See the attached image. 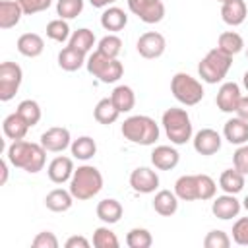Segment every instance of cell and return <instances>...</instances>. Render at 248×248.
<instances>
[{"instance_id":"f5cc1de1","label":"cell","mask_w":248,"mask_h":248,"mask_svg":"<svg viewBox=\"0 0 248 248\" xmlns=\"http://www.w3.org/2000/svg\"><path fill=\"white\" fill-rule=\"evenodd\" d=\"M242 207H244V209H246V211H248V196H246V198H244V200H242Z\"/></svg>"},{"instance_id":"f546056e","label":"cell","mask_w":248,"mask_h":248,"mask_svg":"<svg viewBox=\"0 0 248 248\" xmlns=\"http://www.w3.org/2000/svg\"><path fill=\"white\" fill-rule=\"evenodd\" d=\"M110 99H112L114 107L120 110V114L122 112H130L134 108V105H136V93H134V89L130 85H116L112 89V93H110Z\"/></svg>"},{"instance_id":"8d00e7d4","label":"cell","mask_w":248,"mask_h":248,"mask_svg":"<svg viewBox=\"0 0 248 248\" xmlns=\"http://www.w3.org/2000/svg\"><path fill=\"white\" fill-rule=\"evenodd\" d=\"M126 244L130 248H149L153 244V236H151V232L147 229L136 227L126 234Z\"/></svg>"},{"instance_id":"d590c367","label":"cell","mask_w":248,"mask_h":248,"mask_svg":"<svg viewBox=\"0 0 248 248\" xmlns=\"http://www.w3.org/2000/svg\"><path fill=\"white\" fill-rule=\"evenodd\" d=\"M46 37L56 41V43H64V41H70V25L66 19L58 17V19H52L46 23Z\"/></svg>"},{"instance_id":"3957f363","label":"cell","mask_w":248,"mask_h":248,"mask_svg":"<svg viewBox=\"0 0 248 248\" xmlns=\"http://www.w3.org/2000/svg\"><path fill=\"white\" fill-rule=\"evenodd\" d=\"M124 140L138 145H153L159 140V124L145 114L128 116L120 128Z\"/></svg>"},{"instance_id":"44dd1931","label":"cell","mask_w":248,"mask_h":248,"mask_svg":"<svg viewBox=\"0 0 248 248\" xmlns=\"http://www.w3.org/2000/svg\"><path fill=\"white\" fill-rule=\"evenodd\" d=\"M174 194H176L178 200H182V202L200 200V192H198V174H182V176L174 182Z\"/></svg>"},{"instance_id":"cb8c5ba5","label":"cell","mask_w":248,"mask_h":248,"mask_svg":"<svg viewBox=\"0 0 248 248\" xmlns=\"http://www.w3.org/2000/svg\"><path fill=\"white\" fill-rule=\"evenodd\" d=\"M23 16L21 6L17 4V0H2L0 2V27L2 29H12L19 23Z\"/></svg>"},{"instance_id":"8fae6325","label":"cell","mask_w":248,"mask_h":248,"mask_svg":"<svg viewBox=\"0 0 248 248\" xmlns=\"http://www.w3.org/2000/svg\"><path fill=\"white\" fill-rule=\"evenodd\" d=\"M41 145L50 153H62L66 147L72 145V136L68 128L52 126L41 134Z\"/></svg>"},{"instance_id":"5b68a950","label":"cell","mask_w":248,"mask_h":248,"mask_svg":"<svg viewBox=\"0 0 248 248\" xmlns=\"http://www.w3.org/2000/svg\"><path fill=\"white\" fill-rule=\"evenodd\" d=\"M232 56L223 52L221 48H211L198 64V74L205 83H219L231 70Z\"/></svg>"},{"instance_id":"f35d334b","label":"cell","mask_w":248,"mask_h":248,"mask_svg":"<svg viewBox=\"0 0 248 248\" xmlns=\"http://www.w3.org/2000/svg\"><path fill=\"white\" fill-rule=\"evenodd\" d=\"M118 238L108 227H99L93 232V246L95 248H118Z\"/></svg>"},{"instance_id":"9a60e30c","label":"cell","mask_w":248,"mask_h":248,"mask_svg":"<svg viewBox=\"0 0 248 248\" xmlns=\"http://www.w3.org/2000/svg\"><path fill=\"white\" fill-rule=\"evenodd\" d=\"M240 207L242 203L236 200L234 194H223V196H217L211 203V211L217 219H223V221H229L232 217H238L240 213Z\"/></svg>"},{"instance_id":"8992f818","label":"cell","mask_w":248,"mask_h":248,"mask_svg":"<svg viewBox=\"0 0 248 248\" xmlns=\"http://www.w3.org/2000/svg\"><path fill=\"white\" fill-rule=\"evenodd\" d=\"M85 66H87V72L91 76L99 78V81H103V83H114L124 74V66L118 58H110V56H107L99 50H95L87 58Z\"/></svg>"},{"instance_id":"d6a6232c","label":"cell","mask_w":248,"mask_h":248,"mask_svg":"<svg viewBox=\"0 0 248 248\" xmlns=\"http://www.w3.org/2000/svg\"><path fill=\"white\" fill-rule=\"evenodd\" d=\"M217 48H221L223 52L234 56V54H238L244 48V39L236 31H225L217 39Z\"/></svg>"},{"instance_id":"ab89813d","label":"cell","mask_w":248,"mask_h":248,"mask_svg":"<svg viewBox=\"0 0 248 248\" xmlns=\"http://www.w3.org/2000/svg\"><path fill=\"white\" fill-rule=\"evenodd\" d=\"M97 50L110 56V58H118V54L122 52V41L118 35H105L99 45H97Z\"/></svg>"},{"instance_id":"b9f144b4","label":"cell","mask_w":248,"mask_h":248,"mask_svg":"<svg viewBox=\"0 0 248 248\" xmlns=\"http://www.w3.org/2000/svg\"><path fill=\"white\" fill-rule=\"evenodd\" d=\"M198 192H200V200H213L215 192H217V184L209 174H198Z\"/></svg>"},{"instance_id":"60d3db41","label":"cell","mask_w":248,"mask_h":248,"mask_svg":"<svg viewBox=\"0 0 248 248\" xmlns=\"http://www.w3.org/2000/svg\"><path fill=\"white\" fill-rule=\"evenodd\" d=\"M203 246H205V248H229V246H231V238H229V234H227L225 231L215 229V231H209V232L205 234Z\"/></svg>"},{"instance_id":"7dc6e473","label":"cell","mask_w":248,"mask_h":248,"mask_svg":"<svg viewBox=\"0 0 248 248\" xmlns=\"http://www.w3.org/2000/svg\"><path fill=\"white\" fill-rule=\"evenodd\" d=\"M64 246L66 248H89V240L81 234H74L64 242Z\"/></svg>"},{"instance_id":"52a82bcc","label":"cell","mask_w":248,"mask_h":248,"mask_svg":"<svg viewBox=\"0 0 248 248\" xmlns=\"http://www.w3.org/2000/svg\"><path fill=\"white\" fill-rule=\"evenodd\" d=\"M170 91H172L174 99L178 103L186 105V107L198 105L203 99V95H205L202 83L196 78H192L190 74H186V72H178V74L172 76V79H170Z\"/></svg>"},{"instance_id":"9c48e42d","label":"cell","mask_w":248,"mask_h":248,"mask_svg":"<svg viewBox=\"0 0 248 248\" xmlns=\"http://www.w3.org/2000/svg\"><path fill=\"white\" fill-rule=\"evenodd\" d=\"M128 8L143 23H159L165 17V4L161 0H128Z\"/></svg>"},{"instance_id":"ee69618b","label":"cell","mask_w":248,"mask_h":248,"mask_svg":"<svg viewBox=\"0 0 248 248\" xmlns=\"http://www.w3.org/2000/svg\"><path fill=\"white\" fill-rule=\"evenodd\" d=\"M17 4L21 6L23 14L33 16V14H39V12L48 10L50 4H52V0H17Z\"/></svg>"},{"instance_id":"db71d44e","label":"cell","mask_w":248,"mask_h":248,"mask_svg":"<svg viewBox=\"0 0 248 248\" xmlns=\"http://www.w3.org/2000/svg\"><path fill=\"white\" fill-rule=\"evenodd\" d=\"M246 58H248V48H246Z\"/></svg>"},{"instance_id":"11a10c76","label":"cell","mask_w":248,"mask_h":248,"mask_svg":"<svg viewBox=\"0 0 248 248\" xmlns=\"http://www.w3.org/2000/svg\"><path fill=\"white\" fill-rule=\"evenodd\" d=\"M217 2H225V0H217Z\"/></svg>"},{"instance_id":"83f0119b","label":"cell","mask_w":248,"mask_h":248,"mask_svg":"<svg viewBox=\"0 0 248 248\" xmlns=\"http://www.w3.org/2000/svg\"><path fill=\"white\" fill-rule=\"evenodd\" d=\"M85 62H87V60H85V54H83L81 50L70 46V45L64 46V48L58 52V66H60L62 70H66V72H76V70H79Z\"/></svg>"},{"instance_id":"1f68e13d","label":"cell","mask_w":248,"mask_h":248,"mask_svg":"<svg viewBox=\"0 0 248 248\" xmlns=\"http://www.w3.org/2000/svg\"><path fill=\"white\" fill-rule=\"evenodd\" d=\"M70 151H72V155H74L76 159H79V161H89V159L97 153V143H95V140H93L91 136H79L78 140L72 141Z\"/></svg>"},{"instance_id":"e0dca14e","label":"cell","mask_w":248,"mask_h":248,"mask_svg":"<svg viewBox=\"0 0 248 248\" xmlns=\"http://www.w3.org/2000/svg\"><path fill=\"white\" fill-rule=\"evenodd\" d=\"M248 16V8L244 0H225L221 2V17L227 25L236 27L240 23H244Z\"/></svg>"},{"instance_id":"30bf717a","label":"cell","mask_w":248,"mask_h":248,"mask_svg":"<svg viewBox=\"0 0 248 248\" xmlns=\"http://www.w3.org/2000/svg\"><path fill=\"white\" fill-rule=\"evenodd\" d=\"M136 48L140 52V56L147 58V60H153V58H159L165 48H167V41L161 33L157 31H147L143 35H140L138 43H136Z\"/></svg>"},{"instance_id":"681fc988","label":"cell","mask_w":248,"mask_h":248,"mask_svg":"<svg viewBox=\"0 0 248 248\" xmlns=\"http://www.w3.org/2000/svg\"><path fill=\"white\" fill-rule=\"evenodd\" d=\"M116 0H89V4L93 8H108L110 4H114Z\"/></svg>"},{"instance_id":"816d5d0a","label":"cell","mask_w":248,"mask_h":248,"mask_svg":"<svg viewBox=\"0 0 248 248\" xmlns=\"http://www.w3.org/2000/svg\"><path fill=\"white\" fill-rule=\"evenodd\" d=\"M242 83H244V87H246V91H248V70H246L244 76H242Z\"/></svg>"},{"instance_id":"f6af8a7d","label":"cell","mask_w":248,"mask_h":248,"mask_svg":"<svg viewBox=\"0 0 248 248\" xmlns=\"http://www.w3.org/2000/svg\"><path fill=\"white\" fill-rule=\"evenodd\" d=\"M232 165L236 170H240L244 176L248 174V143L238 145V149L232 153Z\"/></svg>"},{"instance_id":"7c38bea8","label":"cell","mask_w":248,"mask_h":248,"mask_svg":"<svg viewBox=\"0 0 248 248\" xmlns=\"http://www.w3.org/2000/svg\"><path fill=\"white\" fill-rule=\"evenodd\" d=\"M130 186L138 194H151L159 188V176L149 167H138L130 174Z\"/></svg>"},{"instance_id":"ba28073f","label":"cell","mask_w":248,"mask_h":248,"mask_svg":"<svg viewBox=\"0 0 248 248\" xmlns=\"http://www.w3.org/2000/svg\"><path fill=\"white\" fill-rule=\"evenodd\" d=\"M23 79V72L19 68V64L16 62H2L0 64V101L8 103L16 97L19 85Z\"/></svg>"},{"instance_id":"f1b7e54d","label":"cell","mask_w":248,"mask_h":248,"mask_svg":"<svg viewBox=\"0 0 248 248\" xmlns=\"http://www.w3.org/2000/svg\"><path fill=\"white\" fill-rule=\"evenodd\" d=\"M93 116H95V120H97L99 124L110 126V124H114V122L118 120L120 110L114 107V103H112V99H110V97H105V99H101V101L95 105Z\"/></svg>"},{"instance_id":"bcb514c9","label":"cell","mask_w":248,"mask_h":248,"mask_svg":"<svg viewBox=\"0 0 248 248\" xmlns=\"http://www.w3.org/2000/svg\"><path fill=\"white\" fill-rule=\"evenodd\" d=\"M33 248H58V238L50 231H43L33 238Z\"/></svg>"},{"instance_id":"277c9868","label":"cell","mask_w":248,"mask_h":248,"mask_svg":"<svg viewBox=\"0 0 248 248\" xmlns=\"http://www.w3.org/2000/svg\"><path fill=\"white\" fill-rule=\"evenodd\" d=\"M161 124H163L165 134L170 140V143L184 145L186 141L192 140V120L184 108H176V107L167 108L163 112Z\"/></svg>"},{"instance_id":"c3c4849f","label":"cell","mask_w":248,"mask_h":248,"mask_svg":"<svg viewBox=\"0 0 248 248\" xmlns=\"http://www.w3.org/2000/svg\"><path fill=\"white\" fill-rule=\"evenodd\" d=\"M234 114L240 116V118H244V120L248 122V97H242V99H240V103H238Z\"/></svg>"},{"instance_id":"ac0fdd59","label":"cell","mask_w":248,"mask_h":248,"mask_svg":"<svg viewBox=\"0 0 248 248\" xmlns=\"http://www.w3.org/2000/svg\"><path fill=\"white\" fill-rule=\"evenodd\" d=\"M178 161H180V153L170 145H157L151 151V163L159 170H170L178 165Z\"/></svg>"},{"instance_id":"d6986e66","label":"cell","mask_w":248,"mask_h":248,"mask_svg":"<svg viewBox=\"0 0 248 248\" xmlns=\"http://www.w3.org/2000/svg\"><path fill=\"white\" fill-rule=\"evenodd\" d=\"M223 136L229 143H234V145L246 143L248 141V122L240 116L229 118L223 126Z\"/></svg>"},{"instance_id":"7a4b0ae2","label":"cell","mask_w":248,"mask_h":248,"mask_svg":"<svg viewBox=\"0 0 248 248\" xmlns=\"http://www.w3.org/2000/svg\"><path fill=\"white\" fill-rule=\"evenodd\" d=\"M103 190V174L93 165H81L74 170L70 178V192L76 200L85 202L95 198Z\"/></svg>"},{"instance_id":"836d02e7","label":"cell","mask_w":248,"mask_h":248,"mask_svg":"<svg viewBox=\"0 0 248 248\" xmlns=\"http://www.w3.org/2000/svg\"><path fill=\"white\" fill-rule=\"evenodd\" d=\"M68 45L74 46V48H78V50H81L83 54H87V52L93 48V45H95V35H93L91 29L81 27V29H78V31L72 33Z\"/></svg>"},{"instance_id":"d4e9b609","label":"cell","mask_w":248,"mask_h":248,"mask_svg":"<svg viewBox=\"0 0 248 248\" xmlns=\"http://www.w3.org/2000/svg\"><path fill=\"white\" fill-rule=\"evenodd\" d=\"M126 23H128V16H126V12L122 10V8H118V6H108L103 14H101V25H103V29H107V31H122L124 27H126Z\"/></svg>"},{"instance_id":"5bb4252c","label":"cell","mask_w":248,"mask_h":248,"mask_svg":"<svg viewBox=\"0 0 248 248\" xmlns=\"http://www.w3.org/2000/svg\"><path fill=\"white\" fill-rule=\"evenodd\" d=\"M192 141H194V149L200 155H215L221 149V136L213 128H202Z\"/></svg>"},{"instance_id":"4dcf8cb0","label":"cell","mask_w":248,"mask_h":248,"mask_svg":"<svg viewBox=\"0 0 248 248\" xmlns=\"http://www.w3.org/2000/svg\"><path fill=\"white\" fill-rule=\"evenodd\" d=\"M219 188L225 192V194H238L242 192L244 188V174L236 169H227L221 172L219 176Z\"/></svg>"},{"instance_id":"4316f807","label":"cell","mask_w":248,"mask_h":248,"mask_svg":"<svg viewBox=\"0 0 248 248\" xmlns=\"http://www.w3.org/2000/svg\"><path fill=\"white\" fill-rule=\"evenodd\" d=\"M153 209L163 217L174 215L178 209V196L170 190H159L153 198Z\"/></svg>"},{"instance_id":"7402d4cb","label":"cell","mask_w":248,"mask_h":248,"mask_svg":"<svg viewBox=\"0 0 248 248\" xmlns=\"http://www.w3.org/2000/svg\"><path fill=\"white\" fill-rule=\"evenodd\" d=\"M74 196L70 190H62V188H54L50 190L46 196H45V205L54 211V213H62V211H68L74 203Z\"/></svg>"},{"instance_id":"6da1fadb","label":"cell","mask_w":248,"mask_h":248,"mask_svg":"<svg viewBox=\"0 0 248 248\" xmlns=\"http://www.w3.org/2000/svg\"><path fill=\"white\" fill-rule=\"evenodd\" d=\"M8 161L16 167V169H23L25 172H39L45 167L46 161V149L41 143H33V141H25V140H17L12 141L8 151H6Z\"/></svg>"},{"instance_id":"e575fe53","label":"cell","mask_w":248,"mask_h":248,"mask_svg":"<svg viewBox=\"0 0 248 248\" xmlns=\"http://www.w3.org/2000/svg\"><path fill=\"white\" fill-rule=\"evenodd\" d=\"M16 112L29 124V128L35 126V124H39V120H41V107H39V103L33 101V99H25V101H21V103L17 105Z\"/></svg>"},{"instance_id":"2e32d148","label":"cell","mask_w":248,"mask_h":248,"mask_svg":"<svg viewBox=\"0 0 248 248\" xmlns=\"http://www.w3.org/2000/svg\"><path fill=\"white\" fill-rule=\"evenodd\" d=\"M74 170H76V169H74V161H72V157H66V155L54 157V159L48 163V169H46L48 178H50L54 184H64V182H68V180L72 178Z\"/></svg>"},{"instance_id":"4fadbf2b","label":"cell","mask_w":248,"mask_h":248,"mask_svg":"<svg viewBox=\"0 0 248 248\" xmlns=\"http://www.w3.org/2000/svg\"><path fill=\"white\" fill-rule=\"evenodd\" d=\"M240 99H242V93H240L238 83L227 81V83H223V85L219 87L217 97H215V103H217V108H219L221 112H229V114H231V112L236 110Z\"/></svg>"},{"instance_id":"603a6c76","label":"cell","mask_w":248,"mask_h":248,"mask_svg":"<svg viewBox=\"0 0 248 248\" xmlns=\"http://www.w3.org/2000/svg\"><path fill=\"white\" fill-rule=\"evenodd\" d=\"M122 211H124L122 203L118 200H114V198H105V200H101L97 203V217L107 225L118 223L120 217H122Z\"/></svg>"},{"instance_id":"ffe728a7","label":"cell","mask_w":248,"mask_h":248,"mask_svg":"<svg viewBox=\"0 0 248 248\" xmlns=\"http://www.w3.org/2000/svg\"><path fill=\"white\" fill-rule=\"evenodd\" d=\"M17 50H19V54H23L27 58H37L45 50V41L37 33H23L17 39Z\"/></svg>"},{"instance_id":"f907efd6","label":"cell","mask_w":248,"mask_h":248,"mask_svg":"<svg viewBox=\"0 0 248 248\" xmlns=\"http://www.w3.org/2000/svg\"><path fill=\"white\" fill-rule=\"evenodd\" d=\"M0 170H2V178H0V184L4 186V184L8 182V163H6L4 159L0 161Z\"/></svg>"},{"instance_id":"484cf974","label":"cell","mask_w":248,"mask_h":248,"mask_svg":"<svg viewBox=\"0 0 248 248\" xmlns=\"http://www.w3.org/2000/svg\"><path fill=\"white\" fill-rule=\"evenodd\" d=\"M2 130H4V136L12 141H17V140H23L27 130H29V124L17 114V112H12L4 118L2 122Z\"/></svg>"},{"instance_id":"74e56055","label":"cell","mask_w":248,"mask_h":248,"mask_svg":"<svg viewBox=\"0 0 248 248\" xmlns=\"http://www.w3.org/2000/svg\"><path fill=\"white\" fill-rule=\"evenodd\" d=\"M83 12V0H56V14L62 19H74Z\"/></svg>"},{"instance_id":"7bdbcfd3","label":"cell","mask_w":248,"mask_h":248,"mask_svg":"<svg viewBox=\"0 0 248 248\" xmlns=\"http://www.w3.org/2000/svg\"><path fill=\"white\" fill-rule=\"evenodd\" d=\"M232 240L238 246H248V217H240L232 225Z\"/></svg>"}]
</instances>
